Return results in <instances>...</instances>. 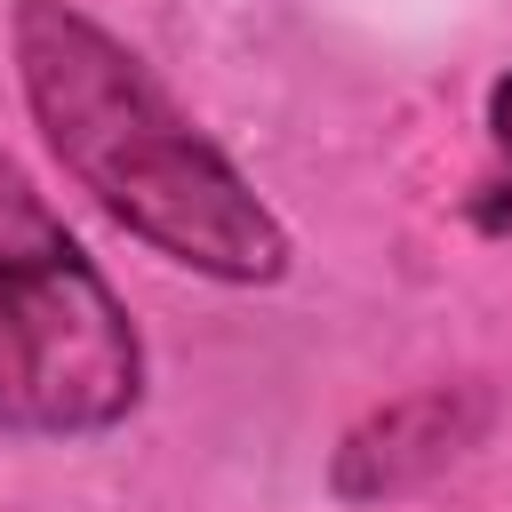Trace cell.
Here are the masks:
<instances>
[{
    "instance_id": "obj_1",
    "label": "cell",
    "mask_w": 512,
    "mask_h": 512,
    "mask_svg": "<svg viewBox=\"0 0 512 512\" xmlns=\"http://www.w3.org/2000/svg\"><path fill=\"white\" fill-rule=\"evenodd\" d=\"M16 80L48 152L160 256L208 280H280L288 232L248 176L176 112V96L80 8L16 0Z\"/></svg>"
},
{
    "instance_id": "obj_2",
    "label": "cell",
    "mask_w": 512,
    "mask_h": 512,
    "mask_svg": "<svg viewBox=\"0 0 512 512\" xmlns=\"http://www.w3.org/2000/svg\"><path fill=\"white\" fill-rule=\"evenodd\" d=\"M144 392V344L80 240L0 168V424L104 432Z\"/></svg>"
},
{
    "instance_id": "obj_3",
    "label": "cell",
    "mask_w": 512,
    "mask_h": 512,
    "mask_svg": "<svg viewBox=\"0 0 512 512\" xmlns=\"http://www.w3.org/2000/svg\"><path fill=\"white\" fill-rule=\"evenodd\" d=\"M488 424V392L472 384H432L416 400H392L336 448V496H400L424 472L456 464Z\"/></svg>"
},
{
    "instance_id": "obj_4",
    "label": "cell",
    "mask_w": 512,
    "mask_h": 512,
    "mask_svg": "<svg viewBox=\"0 0 512 512\" xmlns=\"http://www.w3.org/2000/svg\"><path fill=\"white\" fill-rule=\"evenodd\" d=\"M488 128H496V152H504V176L496 184H480V200H472V216L488 224V232H512V72L488 88Z\"/></svg>"
}]
</instances>
